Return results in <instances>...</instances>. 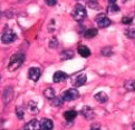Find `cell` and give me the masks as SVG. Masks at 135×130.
<instances>
[{
  "instance_id": "7402d4cb",
  "label": "cell",
  "mask_w": 135,
  "mask_h": 130,
  "mask_svg": "<svg viewBox=\"0 0 135 130\" xmlns=\"http://www.w3.org/2000/svg\"><path fill=\"white\" fill-rule=\"evenodd\" d=\"M74 57V54L71 52L70 50H66V51H64L61 54V58L64 60H67V59H70V58H73Z\"/></svg>"
},
{
  "instance_id": "6da1fadb",
  "label": "cell",
  "mask_w": 135,
  "mask_h": 130,
  "mask_svg": "<svg viewBox=\"0 0 135 130\" xmlns=\"http://www.w3.org/2000/svg\"><path fill=\"white\" fill-rule=\"evenodd\" d=\"M23 60H25V56L22 54H16L10 58V61H9L8 65V70L9 71H15L17 70L19 67L23 64Z\"/></svg>"
},
{
  "instance_id": "277c9868",
  "label": "cell",
  "mask_w": 135,
  "mask_h": 130,
  "mask_svg": "<svg viewBox=\"0 0 135 130\" xmlns=\"http://www.w3.org/2000/svg\"><path fill=\"white\" fill-rule=\"evenodd\" d=\"M95 21H96V23H97V26L99 28H106V27L110 26L109 18L106 16L105 13H98L95 18Z\"/></svg>"
},
{
  "instance_id": "e0dca14e",
  "label": "cell",
  "mask_w": 135,
  "mask_h": 130,
  "mask_svg": "<svg viewBox=\"0 0 135 130\" xmlns=\"http://www.w3.org/2000/svg\"><path fill=\"white\" fill-rule=\"evenodd\" d=\"M125 36L131 38V39H134L135 38V27L134 26H128L125 30Z\"/></svg>"
},
{
  "instance_id": "f546056e",
  "label": "cell",
  "mask_w": 135,
  "mask_h": 130,
  "mask_svg": "<svg viewBox=\"0 0 135 130\" xmlns=\"http://www.w3.org/2000/svg\"><path fill=\"white\" fill-rule=\"evenodd\" d=\"M132 128H133V130H135V122L133 123V126H132Z\"/></svg>"
},
{
  "instance_id": "d4e9b609",
  "label": "cell",
  "mask_w": 135,
  "mask_h": 130,
  "mask_svg": "<svg viewBox=\"0 0 135 130\" xmlns=\"http://www.w3.org/2000/svg\"><path fill=\"white\" fill-rule=\"evenodd\" d=\"M122 22L124 23V25H132L133 18H132V17H124V18L122 19Z\"/></svg>"
},
{
  "instance_id": "52a82bcc",
  "label": "cell",
  "mask_w": 135,
  "mask_h": 130,
  "mask_svg": "<svg viewBox=\"0 0 135 130\" xmlns=\"http://www.w3.org/2000/svg\"><path fill=\"white\" fill-rule=\"evenodd\" d=\"M41 71L39 68H36V67H32V68L29 69V72H28V76H29V79L32 81H38V79L40 78Z\"/></svg>"
},
{
  "instance_id": "9c48e42d",
  "label": "cell",
  "mask_w": 135,
  "mask_h": 130,
  "mask_svg": "<svg viewBox=\"0 0 135 130\" xmlns=\"http://www.w3.org/2000/svg\"><path fill=\"white\" fill-rule=\"evenodd\" d=\"M25 130H40V121H38L37 119L30 120L25 124Z\"/></svg>"
},
{
  "instance_id": "cb8c5ba5",
  "label": "cell",
  "mask_w": 135,
  "mask_h": 130,
  "mask_svg": "<svg viewBox=\"0 0 135 130\" xmlns=\"http://www.w3.org/2000/svg\"><path fill=\"white\" fill-rule=\"evenodd\" d=\"M16 113H17V117L19 118V119H22L23 118V110H22V108L21 107H17V109H16Z\"/></svg>"
},
{
  "instance_id": "2e32d148",
  "label": "cell",
  "mask_w": 135,
  "mask_h": 130,
  "mask_svg": "<svg viewBox=\"0 0 135 130\" xmlns=\"http://www.w3.org/2000/svg\"><path fill=\"white\" fill-rule=\"evenodd\" d=\"M3 100H4V102H9L11 99H12V95H13V91L11 88H7L6 90H4V92H3Z\"/></svg>"
},
{
  "instance_id": "5b68a950",
  "label": "cell",
  "mask_w": 135,
  "mask_h": 130,
  "mask_svg": "<svg viewBox=\"0 0 135 130\" xmlns=\"http://www.w3.org/2000/svg\"><path fill=\"white\" fill-rule=\"evenodd\" d=\"M15 39H16V33L12 30H10V29L6 30L1 36V41L3 43H11L12 41H15Z\"/></svg>"
},
{
  "instance_id": "8992f818",
  "label": "cell",
  "mask_w": 135,
  "mask_h": 130,
  "mask_svg": "<svg viewBox=\"0 0 135 130\" xmlns=\"http://www.w3.org/2000/svg\"><path fill=\"white\" fill-rule=\"evenodd\" d=\"M86 75L84 74H79V75H77L76 77H74L73 80H71V84H73L74 87H80V86H83L85 82H86Z\"/></svg>"
},
{
  "instance_id": "ffe728a7",
  "label": "cell",
  "mask_w": 135,
  "mask_h": 130,
  "mask_svg": "<svg viewBox=\"0 0 135 130\" xmlns=\"http://www.w3.org/2000/svg\"><path fill=\"white\" fill-rule=\"evenodd\" d=\"M108 9H109V11H112V12L119 11V7L117 6L116 3H115V1H113V0L108 1Z\"/></svg>"
},
{
  "instance_id": "3957f363",
  "label": "cell",
  "mask_w": 135,
  "mask_h": 130,
  "mask_svg": "<svg viewBox=\"0 0 135 130\" xmlns=\"http://www.w3.org/2000/svg\"><path fill=\"white\" fill-rule=\"evenodd\" d=\"M61 98L64 101H73V100H76L79 98V92L76 88H70L62 92Z\"/></svg>"
},
{
  "instance_id": "7c38bea8",
  "label": "cell",
  "mask_w": 135,
  "mask_h": 130,
  "mask_svg": "<svg viewBox=\"0 0 135 130\" xmlns=\"http://www.w3.org/2000/svg\"><path fill=\"white\" fill-rule=\"evenodd\" d=\"M27 108H28V111H29L31 115H36L38 111H39V109H38V106L35 101H29V102L27 103Z\"/></svg>"
},
{
  "instance_id": "4dcf8cb0",
  "label": "cell",
  "mask_w": 135,
  "mask_h": 130,
  "mask_svg": "<svg viewBox=\"0 0 135 130\" xmlns=\"http://www.w3.org/2000/svg\"><path fill=\"white\" fill-rule=\"evenodd\" d=\"M0 18H1V10H0Z\"/></svg>"
},
{
  "instance_id": "ba28073f",
  "label": "cell",
  "mask_w": 135,
  "mask_h": 130,
  "mask_svg": "<svg viewBox=\"0 0 135 130\" xmlns=\"http://www.w3.org/2000/svg\"><path fill=\"white\" fill-rule=\"evenodd\" d=\"M81 115H83L87 120H93L95 118L94 110L91 109L90 107H88V106H85V107L81 108Z\"/></svg>"
},
{
  "instance_id": "30bf717a",
  "label": "cell",
  "mask_w": 135,
  "mask_h": 130,
  "mask_svg": "<svg viewBox=\"0 0 135 130\" xmlns=\"http://www.w3.org/2000/svg\"><path fill=\"white\" fill-rule=\"evenodd\" d=\"M52 128H54V123H52V121L50 119H48V118L41 119V121H40V130H51Z\"/></svg>"
},
{
  "instance_id": "484cf974",
  "label": "cell",
  "mask_w": 135,
  "mask_h": 130,
  "mask_svg": "<svg viewBox=\"0 0 135 130\" xmlns=\"http://www.w3.org/2000/svg\"><path fill=\"white\" fill-rule=\"evenodd\" d=\"M88 6L91 9H98L99 8V4L97 1H88Z\"/></svg>"
},
{
  "instance_id": "44dd1931",
  "label": "cell",
  "mask_w": 135,
  "mask_h": 130,
  "mask_svg": "<svg viewBox=\"0 0 135 130\" xmlns=\"http://www.w3.org/2000/svg\"><path fill=\"white\" fill-rule=\"evenodd\" d=\"M125 89L128 91H133L135 90V81L134 80H127L125 82Z\"/></svg>"
},
{
  "instance_id": "d6986e66",
  "label": "cell",
  "mask_w": 135,
  "mask_h": 130,
  "mask_svg": "<svg viewBox=\"0 0 135 130\" xmlns=\"http://www.w3.org/2000/svg\"><path fill=\"white\" fill-rule=\"evenodd\" d=\"M96 35H97V29H95V28L88 29V30H86L84 33L85 38H87V39H91V38H94Z\"/></svg>"
},
{
  "instance_id": "4316f807",
  "label": "cell",
  "mask_w": 135,
  "mask_h": 130,
  "mask_svg": "<svg viewBox=\"0 0 135 130\" xmlns=\"http://www.w3.org/2000/svg\"><path fill=\"white\" fill-rule=\"evenodd\" d=\"M102 54L104 56H109V55H112V49L110 48H104L103 51H102Z\"/></svg>"
},
{
  "instance_id": "5bb4252c",
  "label": "cell",
  "mask_w": 135,
  "mask_h": 130,
  "mask_svg": "<svg viewBox=\"0 0 135 130\" xmlns=\"http://www.w3.org/2000/svg\"><path fill=\"white\" fill-rule=\"evenodd\" d=\"M78 54H79L81 57L87 58V57H89V55H90V50L88 49V47H86V46H79V47H78Z\"/></svg>"
},
{
  "instance_id": "f1b7e54d",
  "label": "cell",
  "mask_w": 135,
  "mask_h": 130,
  "mask_svg": "<svg viewBox=\"0 0 135 130\" xmlns=\"http://www.w3.org/2000/svg\"><path fill=\"white\" fill-rule=\"evenodd\" d=\"M100 128L99 127H93V128H90V130H99Z\"/></svg>"
},
{
  "instance_id": "4fadbf2b",
  "label": "cell",
  "mask_w": 135,
  "mask_h": 130,
  "mask_svg": "<svg viewBox=\"0 0 135 130\" xmlns=\"http://www.w3.org/2000/svg\"><path fill=\"white\" fill-rule=\"evenodd\" d=\"M94 98H95L96 101H98V102L104 103V102H106V101L108 100V96L106 95L105 92H103V91H100V92H97L94 96Z\"/></svg>"
},
{
  "instance_id": "8fae6325",
  "label": "cell",
  "mask_w": 135,
  "mask_h": 130,
  "mask_svg": "<svg viewBox=\"0 0 135 130\" xmlns=\"http://www.w3.org/2000/svg\"><path fill=\"white\" fill-rule=\"evenodd\" d=\"M67 78V74L64 71H56L54 76H52V81L56 84L58 82H61V81H64L65 79Z\"/></svg>"
},
{
  "instance_id": "ac0fdd59",
  "label": "cell",
  "mask_w": 135,
  "mask_h": 130,
  "mask_svg": "<svg viewBox=\"0 0 135 130\" xmlns=\"http://www.w3.org/2000/svg\"><path fill=\"white\" fill-rule=\"evenodd\" d=\"M44 96H45V98L47 99H54L56 97V93H55V90L52 89V88H47L45 91H44Z\"/></svg>"
},
{
  "instance_id": "603a6c76",
  "label": "cell",
  "mask_w": 135,
  "mask_h": 130,
  "mask_svg": "<svg viewBox=\"0 0 135 130\" xmlns=\"http://www.w3.org/2000/svg\"><path fill=\"white\" fill-rule=\"evenodd\" d=\"M62 98L61 97H55L54 99H52V106L54 107H59V106L62 105Z\"/></svg>"
},
{
  "instance_id": "7a4b0ae2",
  "label": "cell",
  "mask_w": 135,
  "mask_h": 130,
  "mask_svg": "<svg viewBox=\"0 0 135 130\" xmlns=\"http://www.w3.org/2000/svg\"><path fill=\"white\" fill-rule=\"evenodd\" d=\"M71 16H73L74 20H76L77 22H81L85 20L86 18V10L85 8L81 6V4H76L74 10L71 11Z\"/></svg>"
},
{
  "instance_id": "83f0119b",
  "label": "cell",
  "mask_w": 135,
  "mask_h": 130,
  "mask_svg": "<svg viewBox=\"0 0 135 130\" xmlns=\"http://www.w3.org/2000/svg\"><path fill=\"white\" fill-rule=\"evenodd\" d=\"M46 3L48 4V6H55V4H56V1H55V0H52V1H51V0H47Z\"/></svg>"
},
{
  "instance_id": "9a60e30c",
  "label": "cell",
  "mask_w": 135,
  "mask_h": 130,
  "mask_svg": "<svg viewBox=\"0 0 135 130\" xmlns=\"http://www.w3.org/2000/svg\"><path fill=\"white\" fill-rule=\"evenodd\" d=\"M76 116H77V112L75 110H68V111H66L64 113V118L69 122V121H73V120L76 118Z\"/></svg>"
}]
</instances>
